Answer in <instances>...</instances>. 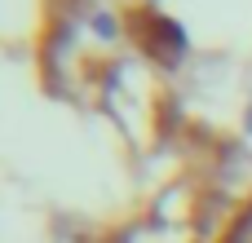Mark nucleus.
<instances>
[{
	"label": "nucleus",
	"mask_w": 252,
	"mask_h": 243,
	"mask_svg": "<svg viewBox=\"0 0 252 243\" xmlns=\"http://www.w3.org/2000/svg\"><path fill=\"white\" fill-rule=\"evenodd\" d=\"M120 22L137 49L155 124L213 142L248 137L252 0H128Z\"/></svg>",
	"instance_id": "1"
},
{
	"label": "nucleus",
	"mask_w": 252,
	"mask_h": 243,
	"mask_svg": "<svg viewBox=\"0 0 252 243\" xmlns=\"http://www.w3.org/2000/svg\"><path fill=\"white\" fill-rule=\"evenodd\" d=\"M208 243H252V195L239 199V204L217 221V230L208 235Z\"/></svg>",
	"instance_id": "2"
}]
</instances>
